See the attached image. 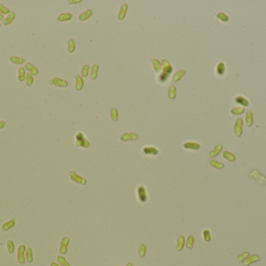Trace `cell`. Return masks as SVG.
<instances>
[{
	"label": "cell",
	"instance_id": "6da1fadb",
	"mask_svg": "<svg viewBox=\"0 0 266 266\" xmlns=\"http://www.w3.org/2000/svg\"><path fill=\"white\" fill-rule=\"evenodd\" d=\"M76 146L80 147V148H86L90 147V143L85 137V136L82 132H79L76 134Z\"/></svg>",
	"mask_w": 266,
	"mask_h": 266
},
{
	"label": "cell",
	"instance_id": "7a4b0ae2",
	"mask_svg": "<svg viewBox=\"0 0 266 266\" xmlns=\"http://www.w3.org/2000/svg\"><path fill=\"white\" fill-rule=\"evenodd\" d=\"M137 193V198L138 201L142 204H145L148 201V194L146 191V187L143 186H139L136 190Z\"/></svg>",
	"mask_w": 266,
	"mask_h": 266
},
{
	"label": "cell",
	"instance_id": "3957f363",
	"mask_svg": "<svg viewBox=\"0 0 266 266\" xmlns=\"http://www.w3.org/2000/svg\"><path fill=\"white\" fill-rule=\"evenodd\" d=\"M249 177L250 178L256 179L260 184L265 185L266 183V177L264 176L263 174H261L258 169H253L249 174Z\"/></svg>",
	"mask_w": 266,
	"mask_h": 266
},
{
	"label": "cell",
	"instance_id": "277c9868",
	"mask_svg": "<svg viewBox=\"0 0 266 266\" xmlns=\"http://www.w3.org/2000/svg\"><path fill=\"white\" fill-rule=\"evenodd\" d=\"M243 124H244V121H243L242 118H238L236 119L234 123V127H233V131H234V134L237 137H239L242 135Z\"/></svg>",
	"mask_w": 266,
	"mask_h": 266
},
{
	"label": "cell",
	"instance_id": "5b68a950",
	"mask_svg": "<svg viewBox=\"0 0 266 266\" xmlns=\"http://www.w3.org/2000/svg\"><path fill=\"white\" fill-rule=\"evenodd\" d=\"M234 102L236 104H238V105H240L241 106V107H248L249 105H250V102L248 100V98L245 97V96H244V95H239L238 96H236L234 98Z\"/></svg>",
	"mask_w": 266,
	"mask_h": 266
},
{
	"label": "cell",
	"instance_id": "8992f818",
	"mask_svg": "<svg viewBox=\"0 0 266 266\" xmlns=\"http://www.w3.org/2000/svg\"><path fill=\"white\" fill-rule=\"evenodd\" d=\"M69 176H70L71 179H72L73 182L76 183H79V184H82V185H85L86 183V179H85L84 177H80L79 175L76 174L75 172H73V171L70 172Z\"/></svg>",
	"mask_w": 266,
	"mask_h": 266
},
{
	"label": "cell",
	"instance_id": "52a82bcc",
	"mask_svg": "<svg viewBox=\"0 0 266 266\" xmlns=\"http://www.w3.org/2000/svg\"><path fill=\"white\" fill-rule=\"evenodd\" d=\"M49 84L51 85H54V86H56V87H66L68 86V82L65 80L58 78V77L52 78L49 81Z\"/></svg>",
	"mask_w": 266,
	"mask_h": 266
},
{
	"label": "cell",
	"instance_id": "ba28073f",
	"mask_svg": "<svg viewBox=\"0 0 266 266\" xmlns=\"http://www.w3.org/2000/svg\"><path fill=\"white\" fill-rule=\"evenodd\" d=\"M138 136L136 133H124L120 136V140L121 141H136L138 140Z\"/></svg>",
	"mask_w": 266,
	"mask_h": 266
},
{
	"label": "cell",
	"instance_id": "9c48e42d",
	"mask_svg": "<svg viewBox=\"0 0 266 266\" xmlns=\"http://www.w3.org/2000/svg\"><path fill=\"white\" fill-rule=\"evenodd\" d=\"M142 153L145 156H156L159 154V150L153 146H146L142 148Z\"/></svg>",
	"mask_w": 266,
	"mask_h": 266
},
{
	"label": "cell",
	"instance_id": "30bf717a",
	"mask_svg": "<svg viewBox=\"0 0 266 266\" xmlns=\"http://www.w3.org/2000/svg\"><path fill=\"white\" fill-rule=\"evenodd\" d=\"M261 260V258L258 255V254H252L250 255L248 258H247L243 261V265L244 266H249L251 264L254 263V262H258Z\"/></svg>",
	"mask_w": 266,
	"mask_h": 266
},
{
	"label": "cell",
	"instance_id": "8fae6325",
	"mask_svg": "<svg viewBox=\"0 0 266 266\" xmlns=\"http://www.w3.org/2000/svg\"><path fill=\"white\" fill-rule=\"evenodd\" d=\"M183 147L185 149H189V150H199L201 148V145L198 142H193V141H188L185 142L183 145Z\"/></svg>",
	"mask_w": 266,
	"mask_h": 266
},
{
	"label": "cell",
	"instance_id": "7c38bea8",
	"mask_svg": "<svg viewBox=\"0 0 266 266\" xmlns=\"http://www.w3.org/2000/svg\"><path fill=\"white\" fill-rule=\"evenodd\" d=\"M216 74L219 76H223L226 74V65H225V63L223 61L219 62L218 64L216 65Z\"/></svg>",
	"mask_w": 266,
	"mask_h": 266
},
{
	"label": "cell",
	"instance_id": "4fadbf2b",
	"mask_svg": "<svg viewBox=\"0 0 266 266\" xmlns=\"http://www.w3.org/2000/svg\"><path fill=\"white\" fill-rule=\"evenodd\" d=\"M162 66H163V70H164V73L167 74H170L173 72V67L171 66V64L170 63L168 60L167 59H163L162 60Z\"/></svg>",
	"mask_w": 266,
	"mask_h": 266
},
{
	"label": "cell",
	"instance_id": "5bb4252c",
	"mask_svg": "<svg viewBox=\"0 0 266 266\" xmlns=\"http://www.w3.org/2000/svg\"><path fill=\"white\" fill-rule=\"evenodd\" d=\"M69 243V238L68 237H64L61 242V246H60V253L62 254H65L67 253V250H68V245Z\"/></svg>",
	"mask_w": 266,
	"mask_h": 266
},
{
	"label": "cell",
	"instance_id": "9a60e30c",
	"mask_svg": "<svg viewBox=\"0 0 266 266\" xmlns=\"http://www.w3.org/2000/svg\"><path fill=\"white\" fill-rule=\"evenodd\" d=\"M127 10H128V5H127V4L124 3V4L121 5L120 10H119V13L117 14V19L119 20H123L125 19Z\"/></svg>",
	"mask_w": 266,
	"mask_h": 266
},
{
	"label": "cell",
	"instance_id": "2e32d148",
	"mask_svg": "<svg viewBox=\"0 0 266 266\" xmlns=\"http://www.w3.org/2000/svg\"><path fill=\"white\" fill-rule=\"evenodd\" d=\"M245 123L247 127H251L254 123L253 119V113L250 110H247L245 116Z\"/></svg>",
	"mask_w": 266,
	"mask_h": 266
},
{
	"label": "cell",
	"instance_id": "e0dca14e",
	"mask_svg": "<svg viewBox=\"0 0 266 266\" xmlns=\"http://www.w3.org/2000/svg\"><path fill=\"white\" fill-rule=\"evenodd\" d=\"M222 150H223V145H220V144H219V145H217L212 150L209 151V157H210V158H215L216 156H218L219 153L221 152Z\"/></svg>",
	"mask_w": 266,
	"mask_h": 266
},
{
	"label": "cell",
	"instance_id": "ac0fdd59",
	"mask_svg": "<svg viewBox=\"0 0 266 266\" xmlns=\"http://www.w3.org/2000/svg\"><path fill=\"white\" fill-rule=\"evenodd\" d=\"M24 250H25V247L24 245H22L18 248V253H17V259L18 261L20 264H24L25 262L24 260Z\"/></svg>",
	"mask_w": 266,
	"mask_h": 266
},
{
	"label": "cell",
	"instance_id": "d6986e66",
	"mask_svg": "<svg viewBox=\"0 0 266 266\" xmlns=\"http://www.w3.org/2000/svg\"><path fill=\"white\" fill-rule=\"evenodd\" d=\"M223 157L227 160L228 162H234L236 160V157L235 156L231 153L229 151H223Z\"/></svg>",
	"mask_w": 266,
	"mask_h": 266
},
{
	"label": "cell",
	"instance_id": "ffe728a7",
	"mask_svg": "<svg viewBox=\"0 0 266 266\" xmlns=\"http://www.w3.org/2000/svg\"><path fill=\"white\" fill-rule=\"evenodd\" d=\"M92 13H93L90 10H86V11H84L83 13H82L79 16V20L80 21H86V20H88L92 16Z\"/></svg>",
	"mask_w": 266,
	"mask_h": 266
},
{
	"label": "cell",
	"instance_id": "44dd1931",
	"mask_svg": "<svg viewBox=\"0 0 266 266\" xmlns=\"http://www.w3.org/2000/svg\"><path fill=\"white\" fill-rule=\"evenodd\" d=\"M209 164H210V166L212 167H213L215 169H224V164L222 163L221 162H219V161L216 160V159H212L209 162Z\"/></svg>",
	"mask_w": 266,
	"mask_h": 266
},
{
	"label": "cell",
	"instance_id": "7402d4cb",
	"mask_svg": "<svg viewBox=\"0 0 266 266\" xmlns=\"http://www.w3.org/2000/svg\"><path fill=\"white\" fill-rule=\"evenodd\" d=\"M185 246V237L182 235H179L177 240V250L180 251L183 249Z\"/></svg>",
	"mask_w": 266,
	"mask_h": 266
},
{
	"label": "cell",
	"instance_id": "603a6c76",
	"mask_svg": "<svg viewBox=\"0 0 266 266\" xmlns=\"http://www.w3.org/2000/svg\"><path fill=\"white\" fill-rule=\"evenodd\" d=\"M76 89L77 91H81L82 88L83 87L84 85V82L82 78V76H79V75H76Z\"/></svg>",
	"mask_w": 266,
	"mask_h": 266
},
{
	"label": "cell",
	"instance_id": "cb8c5ba5",
	"mask_svg": "<svg viewBox=\"0 0 266 266\" xmlns=\"http://www.w3.org/2000/svg\"><path fill=\"white\" fill-rule=\"evenodd\" d=\"M216 18L219 19V20L223 23H227V22L230 20V17L229 16L226 14L225 13H223V12H219V13H217L216 15Z\"/></svg>",
	"mask_w": 266,
	"mask_h": 266
},
{
	"label": "cell",
	"instance_id": "d4e9b609",
	"mask_svg": "<svg viewBox=\"0 0 266 266\" xmlns=\"http://www.w3.org/2000/svg\"><path fill=\"white\" fill-rule=\"evenodd\" d=\"M185 70H178V71L174 74V75L173 76V81L176 83V82H178L181 79V77H182L185 74Z\"/></svg>",
	"mask_w": 266,
	"mask_h": 266
},
{
	"label": "cell",
	"instance_id": "484cf974",
	"mask_svg": "<svg viewBox=\"0 0 266 266\" xmlns=\"http://www.w3.org/2000/svg\"><path fill=\"white\" fill-rule=\"evenodd\" d=\"M245 112V108H244V107H235V108H233L230 111V113L233 116H239V115H241L244 113Z\"/></svg>",
	"mask_w": 266,
	"mask_h": 266
},
{
	"label": "cell",
	"instance_id": "4316f807",
	"mask_svg": "<svg viewBox=\"0 0 266 266\" xmlns=\"http://www.w3.org/2000/svg\"><path fill=\"white\" fill-rule=\"evenodd\" d=\"M73 19V14H71V13H62L59 15L58 16V20H59V21H68V20H70Z\"/></svg>",
	"mask_w": 266,
	"mask_h": 266
},
{
	"label": "cell",
	"instance_id": "83f0119b",
	"mask_svg": "<svg viewBox=\"0 0 266 266\" xmlns=\"http://www.w3.org/2000/svg\"><path fill=\"white\" fill-rule=\"evenodd\" d=\"M194 241H195V238H194L193 235H188V238H187V240H186L185 243V245L186 247H187V248H188V249H192L194 246Z\"/></svg>",
	"mask_w": 266,
	"mask_h": 266
},
{
	"label": "cell",
	"instance_id": "f1b7e54d",
	"mask_svg": "<svg viewBox=\"0 0 266 266\" xmlns=\"http://www.w3.org/2000/svg\"><path fill=\"white\" fill-rule=\"evenodd\" d=\"M151 63H153V68H154V70H155V71L157 72V73H159V72L161 71V70H162L161 63H159L158 59H153L151 60Z\"/></svg>",
	"mask_w": 266,
	"mask_h": 266
},
{
	"label": "cell",
	"instance_id": "f546056e",
	"mask_svg": "<svg viewBox=\"0 0 266 266\" xmlns=\"http://www.w3.org/2000/svg\"><path fill=\"white\" fill-rule=\"evenodd\" d=\"M176 94H177L176 87L174 85H171L168 88V98L170 99H174L175 97H176Z\"/></svg>",
	"mask_w": 266,
	"mask_h": 266
},
{
	"label": "cell",
	"instance_id": "4dcf8cb0",
	"mask_svg": "<svg viewBox=\"0 0 266 266\" xmlns=\"http://www.w3.org/2000/svg\"><path fill=\"white\" fill-rule=\"evenodd\" d=\"M98 70H99V66L97 64H94V66H92L91 72H90V78L92 80H95L97 77Z\"/></svg>",
	"mask_w": 266,
	"mask_h": 266
},
{
	"label": "cell",
	"instance_id": "1f68e13d",
	"mask_svg": "<svg viewBox=\"0 0 266 266\" xmlns=\"http://www.w3.org/2000/svg\"><path fill=\"white\" fill-rule=\"evenodd\" d=\"M15 16H16V14L14 12H12V13H10V15H9L5 20H3V24L4 25H9V24H10L13 21V20L15 19Z\"/></svg>",
	"mask_w": 266,
	"mask_h": 266
},
{
	"label": "cell",
	"instance_id": "d6a6232c",
	"mask_svg": "<svg viewBox=\"0 0 266 266\" xmlns=\"http://www.w3.org/2000/svg\"><path fill=\"white\" fill-rule=\"evenodd\" d=\"M26 69L27 70L31 72L33 75L34 76H37V74H38V70H37V69L34 66H33L31 63H26Z\"/></svg>",
	"mask_w": 266,
	"mask_h": 266
},
{
	"label": "cell",
	"instance_id": "836d02e7",
	"mask_svg": "<svg viewBox=\"0 0 266 266\" xmlns=\"http://www.w3.org/2000/svg\"><path fill=\"white\" fill-rule=\"evenodd\" d=\"M169 74H165V73H160L159 74V76H158V81L159 83H161V84H164V83H166V82L168 80V78H169Z\"/></svg>",
	"mask_w": 266,
	"mask_h": 266
},
{
	"label": "cell",
	"instance_id": "e575fe53",
	"mask_svg": "<svg viewBox=\"0 0 266 266\" xmlns=\"http://www.w3.org/2000/svg\"><path fill=\"white\" fill-rule=\"evenodd\" d=\"M202 236H203V239L206 242H209L211 240V233L209 229H204L203 232H202Z\"/></svg>",
	"mask_w": 266,
	"mask_h": 266
},
{
	"label": "cell",
	"instance_id": "d590c367",
	"mask_svg": "<svg viewBox=\"0 0 266 266\" xmlns=\"http://www.w3.org/2000/svg\"><path fill=\"white\" fill-rule=\"evenodd\" d=\"M111 117L113 121L117 122L118 119V112H117V108H112L111 109Z\"/></svg>",
	"mask_w": 266,
	"mask_h": 266
},
{
	"label": "cell",
	"instance_id": "8d00e7d4",
	"mask_svg": "<svg viewBox=\"0 0 266 266\" xmlns=\"http://www.w3.org/2000/svg\"><path fill=\"white\" fill-rule=\"evenodd\" d=\"M76 49V45H75V42H74V40L70 39L69 41L68 42V51L69 53H73L74 51Z\"/></svg>",
	"mask_w": 266,
	"mask_h": 266
},
{
	"label": "cell",
	"instance_id": "74e56055",
	"mask_svg": "<svg viewBox=\"0 0 266 266\" xmlns=\"http://www.w3.org/2000/svg\"><path fill=\"white\" fill-rule=\"evenodd\" d=\"M146 246L145 243H141L139 249H138V255L140 256L141 258H143L144 256L146 255Z\"/></svg>",
	"mask_w": 266,
	"mask_h": 266
},
{
	"label": "cell",
	"instance_id": "f35d334b",
	"mask_svg": "<svg viewBox=\"0 0 266 266\" xmlns=\"http://www.w3.org/2000/svg\"><path fill=\"white\" fill-rule=\"evenodd\" d=\"M250 256V254L248 251H244V252H243L240 254H239L238 257V261H240V262H243V261L245 260L246 258H248Z\"/></svg>",
	"mask_w": 266,
	"mask_h": 266
},
{
	"label": "cell",
	"instance_id": "ab89813d",
	"mask_svg": "<svg viewBox=\"0 0 266 266\" xmlns=\"http://www.w3.org/2000/svg\"><path fill=\"white\" fill-rule=\"evenodd\" d=\"M14 224H15L14 219H11L10 221L5 222V223L3 225V230H8V229H10V228H12V227L14 226Z\"/></svg>",
	"mask_w": 266,
	"mask_h": 266
},
{
	"label": "cell",
	"instance_id": "60d3db41",
	"mask_svg": "<svg viewBox=\"0 0 266 266\" xmlns=\"http://www.w3.org/2000/svg\"><path fill=\"white\" fill-rule=\"evenodd\" d=\"M58 263L60 264L62 266H71L70 264L69 263L68 261H66V259L64 257H62V256H59L58 258Z\"/></svg>",
	"mask_w": 266,
	"mask_h": 266
},
{
	"label": "cell",
	"instance_id": "b9f144b4",
	"mask_svg": "<svg viewBox=\"0 0 266 266\" xmlns=\"http://www.w3.org/2000/svg\"><path fill=\"white\" fill-rule=\"evenodd\" d=\"M18 79L20 81H24V79H25V70H24V68L19 69Z\"/></svg>",
	"mask_w": 266,
	"mask_h": 266
},
{
	"label": "cell",
	"instance_id": "7bdbcfd3",
	"mask_svg": "<svg viewBox=\"0 0 266 266\" xmlns=\"http://www.w3.org/2000/svg\"><path fill=\"white\" fill-rule=\"evenodd\" d=\"M10 60L12 63H15V64H22L24 63V59L18 58V57H15V56L11 57Z\"/></svg>",
	"mask_w": 266,
	"mask_h": 266
},
{
	"label": "cell",
	"instance_id": "ee69618b",
	"mask_svg": "<svg viewBox=\"0 0 266 266\" xmlns=\"http://www.w3.org/2000/svg\"><path fill=\"white\" fill-rule=\"evenodd\" d=\"M89 69H90V66L88 65H84L82 68V71H81V74L83 77H86L88 76L89 74Z\"/></svg>",
	"mask_w": 266,
	"mask_h": 266
},
{
	"label": "cell",
	"instance_id": "f6af8a7d",
	"mask_svg": "<svg viewBox=\"0 0 266 266\" xmlns=\"http://www.w3.org/2000/svg\"><path fill=\"white\" fill-rule=\"evenodd\" d=\"M33 83H34V78H33V76L31 74V73H28L27 75H26V84L27 86H31L33 85Z\"/></svg>",
	"mask_w": 266,
	"mask_h": 266
},
{
	"label": "cell",
	"instance_id": "bcb514c9",
	"mask_svg": "<svg viewBox=\"0 0 266 266\" xmlns=\"http://www.w3.org/2000/svg\"><path fill=\"white\" fill-rule=\"evenodd\" d=\"M26 260L28 262H31L33 260V256H32V250L31 248H29L26 251Z\"/></svg>",
	"mask_w": 266,
	"mask_h": 266
},
{
	"label": "cell",
	"instance_id": "7dc6e473",
	"mask_svg": "<svg viewBox=\"0 0 266 266\" xmlns=\"http://www.w3.org/2000/svg\"><path fill=\"white\" fill-rule=\"evenodd\" d=\"M0 13H3V14H8L10 13V10L8 8L5 7L3 4L0 3Z\"/></svg>",
	"mask_w": 266,
	"mask_h": 266
},
{
	"label": "cell",
	"instance_id": "c3c4849f",
	"mask_svg": "<svg viewBox=\"0 0 266 266\" xmlns=\"http://www.w3.org/2000/svg\"><path fill=\"white\" fill-rule=\"evenodd\" d=\"M8 250L10 253H13V250H14V244H13V241L10 240L8 242Z\"/></svg>",
	"mask_w": 266,
	"mask_h": 266
},
{
	"label": "cell",
	"instance_id": "681fc988",
	"mask_svg": "<svg viewBox=\"0 0 266 266\" xmlns=\"http://www.w3.org/2000/svg\"><path fill=\"white\" fill-rule=\"evenodd\" d=\"M68 3H69V4H73V3H82V1H81V0H79V1H76V0L73 1V0H72V1H69Z\"/></svg>",
	"mask_w": 266,
	"mask_h": 266
},
{
	"label": "cell",
	"instance_id": "f907efd6",
	"mask_svg": "<svg viewBox=\"0 0 266 266\" xmlns=\"http://www.w3.org/2000/svg\"><path fill=\"white\" fill-rule=\"evenodd\" d=\"M5 123L4 121H0V129H2L3 127H5Z\"/></svg>",
	"mask_w": 266,
	"mask_h": 266
},
{
	"label": "cell",
	"instance_id": "816d5d0a",
	"mask_svg": "<svg viewBox=\"0 0 266 266\" xmlns=\"http://www.w3.org/2000/svg\"><path fill=\"white\" fill-rule=\"evenodd\" d=\"M51 266H59V265H58L57 263H55V262H52V263L51 264Z\"/></svg>",
	"mask_w": 266,
	"mask_h": 266
},
{
	"label": "cell",
	"instance_id": "f5cc1de1",
	"mask_svg": "<svg viewBox=\"0 0 266 266\" xmlns=\"http://www.w3.org/2000/svg\"><path fill=\"white\" fill-rule=\"evenodd\" d=\"M3 20V16L0 13V20Z\"/></svg>",
	"mask_w": 266,
	"mask_h": 266
},
{
	"label": "cell",
	"instance_id": "db71d44e",
	"mask_svg": "<svg viewBox=\"0 0 266 266\" xmlns=\"http://www.w3.org/2000/svg\"><path fill=\"white\" fill-rule=\"evenodd\" d=\"M125 266H133V265L132 263H128V264H127Z\"/></svg>",
	"mask_w": 266,
	"mask_h": 266
},
{
	"label": "cell",
	"instance_id": "11a10c76",
	"mask_svg": "<svg viewBox=\"0 0 266 266\" xmlns=\"http://www.w3.org/2000/svg\"><path fill=\"white\" fill-rule=\"evenodd\" d=\"M0 27H1V24H0Z\"/></svg>",
	"mask_w": 266,
	"mask_h": 266
}]
</instances>
